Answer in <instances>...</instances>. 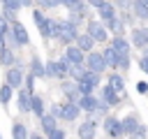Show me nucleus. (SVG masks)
Here are the masks:
<instances>
[{
    "mask_svg": "<svg viewBox=\"0 0 148 139\" xmlns=\"http://www.w3.org/2000/svg\"><path fill=\"white\" fill-rule=\"evenodd\" d=\"M0 5H2V7H7V9H14V12L21 7V2H18V0H0Z\"/></svg>",
    "mask_w": 148,
    "mask_h": 139,
    "instance_id": "obj_36",
    "label": "nucleus"
},
{
    "mask_svg": "<svg viewBox=\"0 0 148 139\" xmlns=\"http://www.w3.org/2000/svg\"><path fill=\"white\" fill-rule=\"evenodd\" d=\"M28 137H30L28 127H25L21 120H16V123L12 125V139H28Z\"/></svg>",
    "mask_w": 148,
    "mask_h": 139,
    "instance_id": "obj_29",
    "label": "nucleus"
},
{
    "mask_svg": "<svg viewBox=\"0 0 148 139\" xmlns=\"http://www.w3.org/2000/svg\"><path fill=\"white\" fill-rule=\"evenodd\" d=\"M106 86H109V88H113L118 95H123V93H125V79H123L118 72H111V74H109V79H106Z\"/></svg>",
    "mask_w": 148,
    "mask_h": 139,
    "instance_id": "obj_15",
    "label": "nucleus"
},
{
    "mask_svg": "<svg viewBox=\"0 0 148 139\" xmlns=\"http://www.w3.org/2000/svg\"><path fill=\"white\" fill-rule=\"evenodd\" d=\"M76 134H79V139H95V137H97V123H95L92 118L83 120V123L79 125Z\"/></svg>",
    "mask_w": 148,
    "mask_h": 139,
    "instance_id": "obj_10",
    "label": "nucleus"
},
{
    "mask_svg": "<svg viewBox=\"0 0 148 139\" xmlns=\"http://www.w3.org/2000/svg\"><path fill=\"white\" fill-rule=\"evenodd\" d=\"M18 2H21V7H32L35 0H18Z\"/></svg>",
    "mask_w": 148,
    "mask_h": 139,
    "instance_id": "obj_46",
    "label": "nucleus"
},
{
    "mask_svg": "<svg viewBox=\"0 0 148 139\" xmlns=\"http://www.w3.org/2000/svg\"><path fill=\"white\" fill-rule=\"evenodd\" d=\"M9 25H12V32H14V37H16L18 46H28V44H30V37H28L25 25H23L21 21H14V23H9Z\"/></svg>",
    "mask_w": 148,
    "mask_h": 139,
    "instance_id": "obj_11",
    "label": "nucleus"
},
{
    "mask_svg": "<svg viewBox=\"0 0 148 139\" xmlns=\"http://www.w3.org/2000/svg\"><path fill=\"white\" fill-rule=\"evenodd\" d=\"M132 46H136V49H146L148 46V25L132 30Z\"/></svg>",
    "mask_w": 148,
    "mask_h": 139,
    "instance_id": "obj_12",
    "label": "nucleus"
},
{
    "mask_svg": "<svg viewBox=\"0 0 148 139\" xmlns=\"http://www.w3.org/2000/svg\"><path fill=\"white\" fill-rule=\"evenodd\" d=\"M104 132L109 134V139H118L123 137V123L118 116H106L104 118Z\"/></svg>",
    "mask_w": 148,
    "mask_h": 139,
    "instance_id": "obj_5",
    "label": "nucleus"
},
{
    "mask_svg": "<svg viewBox=\"0 0 148 139\" xmlns=\"http://www.w3.org/2000/svg\"><path fill=\"white\" fill-rule=\"evenodd\" d=\"M49 114H51V116H56V118H58V116H60V104H53V107H51V111H49Z\"/></svg>",
    "mask_w": 148,
    "mask_h": 139,
    "instance_id": "obj_43",
    "label": "nucleus"
},
{
    "mask_svg": "<svg viewBox=\"0 0 148 139\" xmlns=\"http://www.w3.org/2000/svg\"><path fill=\"white\" fill-rule=\"evenodd\" d=\"M76 83H79L81 95H92V90L99 86V74H95V72H88V70H86V74H83Z\"/></svg>",
    "mask_w": 148,
    "mask_h": 139,
    "instance_id": "obj_3",
    "label": "nucleus"
},
{
    "mask_svg": "<svg viewBox=\"0 0 148 139\" xmlns=\"http://www.w3.org/2000/svg\"><path fill=\"white\" fill-rule=\"evenodd\" d=\"M113 5H116V9H120V12H127V9L132 7V0H113Z\"/></svg>",
    "mask_w": 148,
    "mask_h": 139,
    "instance_id": "obj_34",
    "label": "nucleus"
},
{
    "mask_svg": "<svg viewBox=\"0 0 148 139\" xmlns=\"http://www.w3.org/2000/svg\"><path fill=\"white\" fill-rule=\"evenodd\" d=\"M30 111L35 114V118H42L46 111H44V100L39 97V95H35L32 93V100H30Z\"/></svg>",
    "mask_w": 148,
    "mask_h": 139,
    "instance_id": "obj_26",
    "label": "nucleus"
},
{
    "mask_svg": "<svg viewBox=\"0 0 148 139\" xmlns=\"http://www.w3.org/2000/svg\"><path fill=\"white\" fill-rule=\"evenodd\" d=\"M23 81H25V76H23L21 67H9V70H7V74H5V83H7V86H12L14 90H18V88L23 86Z\"/></svg>",
    "mask_w": 148,
    "mask_h": 139,
    "instance_id": "obj_8",
    "label": "nucleus"
},
{
    "mask_svg": "<svg viewBox=\"0 0 148 139\" xmlns=\"http://www.w3.org/2000/svg\"><path fill=\"white\" fill-rule=\"evenodd\" d=\"M139 67H141V70L148 74V60H146V58H141V60H139Z\"/></svg>",
    "mask_w": 148,
    "mask_h": 139,
    "instance_id": "obj_44",
    "label": "nucleus"
},
{
    "mask_svg": "<svg viewBox=\"0 0 148 139\" xmlns=\"http://www.w3.org/2000/svg\"><path fill=\"white\" fill-rule=\"evenodd\" d=\"M65 137H67V134H65V130H60V127H56V130H53V132H51V134H49L46 139H65Z\"/></svg>",
    "mask_w": 148,
    "mask_h": 139,
    "instance_id": "obj_37",
    "label": "nucleus"
},
{
    "mask_svg": "<svg viewBox=\"0 0 148 139\" xmlns=\"http://www.w3.org/2000/svg\"><path fill=\"white\" fill-rule=\"evenodd\" d=\"M0 139H2V137H0Z\"/></svg>",
    "mask_w": 148,
    "mask_h": 139,
    "instance_id": "obj_50",
    "label": "nucleus"
},
{
    "mask_svg": "<svg viewBox=\"0 0 148 139\" xmlns=\"http://www.w3.org/2000/svg\"><path fill=\"white\" fill-rule=\"evenodd\" d=\"M7 30H9V21L0 14V32H7Z\"/></svg>",
    "mask_w": 148,
    "mask_h": 139,
    "instance_id": "obj_39",
    "label": "nucleus"
},
{
    "mask_svg": "<svg viewBox=\"0 0 148 139\" xmlns=\"http://www.w3.org/2000/svg\"><path fill=\"white\" fill-rule=\"evenodd\" d=\"M120 123H123V134H127V137H130V134L141 125V123H139V118H136V114H127L125 118H120Z\"/></svg>",
    "mask_w": 148,
    "mask_h": 139,
    "instance_id": "obj_16",
    "label": "nucleus"
},
{
    "mask_svg": "<svg viewBox=\"0 0 148 139\" xmlns=\"http://www.w3.org/2000/svg\"><path fill=\"white\" fill-rule=\"evenodd\" d=\"M18 109L23 111V114H30V100H32V93H28V90H23V88H18Z\"/></svg>",
    "mask_w": 148,
    "mask_h": 139,
    "instance_id": "obj_24",
    "label": "nucleus"
},
{
    "mask_svg": "<svg viewBox=\"0 0 148 139\" xmlns=\"http://www.w3.org/2000/svg\"><path fill=\"white\" fill-rule=\"evenodd\" d=\"M32 21H35V25H37V28L46 21V16H44V12H42L39 7H37V9H32Z\"/></svg>",
    "mask_w": 148,
    "mask_h": 139,
    "instance_id": "obj_32",
    "label": "nucleus"
},
{
    "mask_svg": "<svg viewBox=\"0 0 148 139\" xmlns=\"http://www.w3.org/2000/svg\"><path fill=\"white\" fill-rule=\"evenodd\" d=\"M109 46L118 53V58H130V42L125 37H113Z\"/></svg>",
    "mask_w": 148,
    "mask_h": 139,
    "instance_id": "obj_13",
    "label": "nucleus"
},
{
    "mask_svg": "<svg viewBox=\"0 0 148 139\" xmlns=\"http://www.w3.org/2000/svg\"><path fill=\"white\" fill-rule=\"evenodd\" d=\"M0 14H2V16H5V19L9 21V23L18 21V19H16V14H14V9H7V7H2V12H0Z\"/></svg>",
    "mask_w": 148,
    "mask_h": 139,
    "instance_id": "obj_35",
    "label": "nucleus"
},
{
    "mask_svg": "<svg viewBox=\"0 0 148 139\" xmlns=\"http://www.w3.org/2000/svg\"><path fill=\"white\" fill-rule=\"evenodd\" d=\"M69 65H83L86 63V53L76 46V44H69V46H65V56H62Z\"/></svg>",
    "mask_w": 148,
    "mask_h": 139,
    "instance_id": "obj_6",
    "label": "nucleus"
},
{
    "mask_svg": "<svg viewBox=\"0 0 148 139\" xmlns=\"http://www.w3.org/2000/svg\"><path fill=\"white\" fill-rule=\"evenodd\" d=\"M143 2H146V5H148V0H143Z\"/></svg>",
    "mask_w": 148,
    "mask_h": 139,
    "instance_id": "obj_49",
    "label": "nucleus"
},
{
    "mask_svg": "<svg viewBox=\"0 0 148 139\" xmlns=\"http://www.w3.org/2000/svg\"><path fill=\"white\" fill-rule=\"evenodd\" d=\"M12 95H14V88L7 86V83H2V86H0V104L7 107V104L12 102Z\"/></svg>",
    "mask_w": 148,
    "mask_h": 139,
    "instance_id": "obj_30",
    "label": "nucleus"
},
{
    "mask_svg": "<svg viewBox=\"0 0 148 139\" xmlns=\"http://www.w3.org/2000/svg\"><path fill=\"white\" fill-rule=\"evenodd\" d=\"M7 49V42H5V32H0V51Z\"/></svg>",
    "mask_w": 148,
    "mask_h": 139,
    "instance_id": "obj_45",
    "label": "nucleus"
},
{
    "mask_svg": "<svg viewBox=\"0 0 148 139\" xmlns=\"http://www.w3.org/2000/svg\"><path fill=\"white\" fill-rule=\"evenodd\" d=\"M28 139H46V137H44V134H37V132H30Z\"/></svg>",
    "mask_w": 148,
    "mask_h": 139,
    "instance_id": "obj_47",
    "label": "nucleus"
},
{
    "mask_svg": "<svg viewBox=\"0 0 148 139\" xmlns=\"http://www.w3.org/2000/svg\"><path fill=\"white\" fill-rule=\"evenodd\" d=\"M86 2H88L90 7H95V9H99V7H102V5L106 2V0H86Z\"/></svg>",
    "mask_w": 148,
    "mask_h": 139,
    "instance_id": "obj_41",
    "label": "nucleus"
},
{
    "mask_svg": "<svg viewBox=\"0 0 148 139\" xmlns=\"http://www.w3.org/2000/svg\"><path fill=\"white\" fill-rule=\"evenodd\" d=\"M74 44H76V46H79L83 53H90V51H92V44H95V39H92L88 32H83V35H79V37H76V42H74Z\"/></svg>",
    "mask_w": 148,
    "mask_h": 139,
    "instance_id": "obj_22",
    "label": "nucleus"
},
{
    "mask_svg": "<svg viewBox=\"0 0 148 139\" xmlns=\"http://www.w3.org/2000/svg\"><path fill=\"white\" fill-rule=\"evenodd\" d=\"M102 58H104V63H106V67H111V70H116L118 65H120V58H118V53L111 49V46H106L104 51H102Z\"/></svg>",
    "mask_w": 148,
    "mask_h": 139,
    "instance_id": "obj_20",
    "label": "nucleus"
},
{
    "mask_svg": "<svg viewBox=\"0 0 148 139\" xmlns=\"http://www.w3.org/2000/svg\"><path fill=\"white\" fill-rule=\"evenodd\" d=\"M97 104H99V97H95V95H83L81 102H79L81 111H88V114H95L97 111Z\"/></svg>",
    "mask_w": 148,
    "mask_h": 139,
    "instance_id": "obj_17",
    "label": "nucleus"
},
{
    "mask_svg": "<svg viewBox=\"0 0 148 139\" xmlns=\"http://www.w3.org/2000/svg\"><path fill=\"white\" fill-rule=\"evenodd\" d=\"M130 139H148V127H146V125H139V127L130 134Z\"/></svg>",
    "mask_w": 148,
    "mask_h": 139,
    "instance_id": "obj_31",
    "label": "nucleus"
},
{
    "mask_svg": "<svg viewBox=\"0 0 148 139\" xmlns=\"http://www.w3.org/2000/svg\"><path fill=\"white\" fill-rule=\"evenodd\" d=\"M143 58H146V60H148V46H146V49H143Z\"/></svg>",
    "mask_w": 148,
    "mask_h": 139,
    "instance_id": "obj_48",
    "label": "nucleus"
},
{
    "mask_svg": "<svg viewBox=\"0 0 148 139\" xmlns=\"http://www.w3.org/2000/svg\"><path fill=\"white\" fill-rule=\"evenodd\" d=\"M76 37H79L76 23H72V21H58V30H56V39L58 42H62L65 46H69V44L76 42Z\"/></svg>",
    "mask_w": 148,
    "mask_h": 139,
    "instance_id": "obj_1",
    "label": "nucleus"
},
{
    "mask_svg": "<svg viewBox=\"0 0 148 139\" xmlns=\"http://www.w3.org/2000/svg\"><path fill=\"white\" fill-rule=\"evenodd\" d=\"M37 5H39V9H53L60 5V0H37Z\"/></svg>",
    "mask_w": 148,
    "mask_h": 139,
    "instance_id": "obj_33",
    "label": "nucleus"
},
{
    "mask_svg": "<svg viewBox=\"0 0 148 139\" xmlns=\"http://www.w3.org/2000/svg\"><path fill=\"white\" fill-rule=\"evenodd\" d=\"M67 72H69V63L65 60V58H58V60H51L49 65H46V76H51V79H67Z\"/></svg>",
    "mask_w": 148,
    "mask_h": 139,
    "instance_id": "obj_2",
    "label": "nucleus"
},
{
    "mask_svg": "<svg viewBox=\"0 0 148 139\" xmlns=\"http://www.w3.org/2000/svg\"><path fill=\"white\" fill-rule=\"evenodd\" d=\"M56 30H58V21H56V19H49V16H46V21L39 25V32H42V37H44V39L56 37Z\"/></svg>",
    "mask_w": 148,
    "mask_h": 139,
    "instance_id": "obj_14",
    "label": "nucleus"
},
{
    "mask_svg": "<svg viewBox=\"0 0 148 139\" xmlns=\"http://www.w3.org/2000/svg\"><path fill=\"white\" fill-rule=\"evenodd\" d=\"M30 74L35 79H46V67L42 65V60L37 56H32V60H30Z\"/></svg>",
    "mask_w": 148,
    "mask_h": 139,
    "instance_id": "obj_21",
    "label": "nucleus"
},
{
    "mask_svg": "<svg viewBox=\"0 0 148 139\" xmlns=\"http://www.w3.org/2000/svg\"><path fill=\"white\" fill-rule=\"evenodd\" d=\"M86 70L88 72H95V74H102L104 70H106V63H104V58H102V53H97V51H90V53H86Z\"/></svg>",
    "mask_w": 148,
    "mask_h": 139,
    "instance_id": "obj_4",
    "label": "nucleus"
},
{
    "mask_svg": "<svg viewBox=\"0 0 148 139\" xmlns=\"http://www.w3.org/2000/svg\"><path fill=\"white\" fill-rule=\"evenodd\" d=\"M32 88H35V76H32V74H28V76H25V90H28V93H32Z\"/></svg>",
    "mask_w": 148,
    "mask_h": 139,
    "instance_id": "obj_38",
    "label": "nucleus"
},
{
    "mask_svg": "<svg viewBox=\"0 0 148 139\" xmlns=\"http://www.w3.org/2000/svg\"><path fill=\"white\" fill-rule=\"evenodd\" d=\"M14 63H16V56H14V49H2L0 51V65L2 67H14Z\"/></svg>",
    "mask_w": 148,
    "mask_h": 139,
    "instance_id": "obj_27",
    "label": "nucleus"
},
{
    "mask_svg": "<svg viewBox=\"0 0 148 139\" xmlns=\"http://www.w3.org/2000/svg\"><path fill=\"white\" fill-rule=\"evenodd\" d=\"M120 70H130V58H120Z\"/></svg>",
    "mask_w": 148,
    "mask_h": 139,
    "instance_id": "obj_42",
    "label": "nucleus"
},
{
    "mask_svg": "<svg viewBox=\"0 0 148 139\" xmlns=\"http://www.w3.org/2000/svg\"><path fill=\"white\" fill-rule=\"evenodd\" d=\"M95 42H106L109 39V30L99 23V21H88V30H86Z\"/></svg>",
    "mask_w": 148,
    "mask_h": 139,
    "instance_id": "obj_7",
    "label": "nucleus"
},
{
    "mask_svg": "<svg viewBox=\"0 0 148 139\" xmlns=\"http://www.w3.org/2000/svg\"><path fill=\"white\" fill-rule=\"evenodd\" d=\"M97 14H99V19H102V21L106 23V21H111V19H116V5L106 0V2H104V5H102V7L97 9Z\"/></svg>",
    "mask_w": 148,
    "mask_h": 139,
    "instance_id": "obj_19",
    "label": "nucleus"
},
{
    "mask_svg": "<svg viewBox=\"0 0 148 139\" xmlns=\"http://www.w3.org/2000/svg\"><path fill=\"white\" fill-rule=\"evenodd\" d=\"M136 90H139L141 95H143V93H148V81H139V83H136Z\"/></svg>",
    "mask_w": 148,
    "mask_h": 139,
    "instance_id": "obj_40",
    "label": "nucleus"
},
{
    "mask_svg": "<svg viewBox=\"0 0 148 139\" xmlns=\"http://www.w3.org/2000/svg\"><path fill=\"white\" fill-rule=\"evenodd\" d=\"M102 102H106L109 107H116L118 102H120V95L113 90V88H109V86H104L102 88Z\"/></svg>",
    "mask_w": 148,
    "mask_h": 139,
    "instance_id": "obj_23",
    "label": "nucleus"
},
{
    "mask_svg": "<svg viewBox=\"0 0 148 139\" xmlns=\"http://www.w3.org/2000/svg\"><path fill=\"white\" fill-rule=\"evenodd\" d=\"M81 116V107L79 104H74V102H65V104H60V116L58 118H62V120H76Z\"/></svg>",
    "mask_w": 148,
    "mask_h": 139,
    "instance_id": "obj_9",
    "label": "nucleus"
},
{
    "mask_svg": "<svg viewBox=\"0 0 148 139\" xmlns=\"http://www.w3.org/2000/svg\"><path fill=\"white\" fill-rule=\"evenodd\" d=\"M106 28L113 32V37H123V32H125V23L116 16V19H111V21H106Z\"/></svg>",
    "mask_w": 148,
    "mask_h": 139,
    "instance_id": "obj_28",
    "label": "nucleus"
},
{
    "mask_svg": "<svg viewBox=\"0 0 148 139\" xmlns=\"http://www.w3.org/2000/svg\"><path fill=\"white\" fill-rule=\"evenodd\" d=\"M39 125H42V132L49 137V134L58 127V118H56V116H51V114H44V116L39 118Z\"/></svg>",
    "mask_w": 148,
    "mask_h": 139,
    "instance_id": "obj_18",
    "label": "nucleus"
},
{
    "mask_svg": "<svg viewBox=\"0 0 148 139\" xmlns=\"http://www.w3.org/2000/svg\"><path fill=\"white\" fill-rule=\"evenodd\" d=\"M132 12H134L136 19L148 21V5H146L143 0H132Z\"/></svg>",
    "mask_w": 148,
    "mask_h": 139,
    "instance_id": "obj_25",
    "label": "nucleus"
}]
</instances>
